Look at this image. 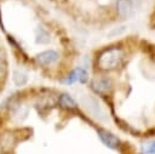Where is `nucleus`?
I'll return each instance as SVG.
<instances>
[{
  "label": "nucleus",
  "mask_w": 155,
  "mask_h": 154,
  "mask_svg": "<svg viewBox=\"0 0 155 154\" xmlns=\"http://www.w3.org/2000/svg\"><path fill=\"white\" fill-rule=\"evenodd\" d=\"M111 87V81L110 79L108 78H104V76H98V78H94L92 81H91V89L96 92V93H104V92H108Z\"/></svg>",
  "instance_id": "nucleus-4"
},
{
  "label": "nucleus",
  "mask_w": 155,
  "mask_h": 154,
  "mask_svg": "<svg viewBox=\"0 0 155 154\" xmlns=\"http://www.w3.org/2000/svg\"><path fill=\"white\" fill-rule=\"evenodd\" d=\"M124 59V49L120 46H109L103 49L97 56V65L102 70H111L120 65Z\"/></svg>",
  "instance_id": "nucleus-1"
},
{
  "label": "nucleus",
  "mask_w": 155,
  "mask_h": 154,
  "mask_svg": "<svg viewBox=\"0 0 155 154\" xmlns=\"http://www.w3.org/2000/svg\"><path fill=\"white\" fill-rule=\"evenodd\" d=\"M58 102H59L61 107H63L64 109H68V110H73V109H75V108L78 107L75 99H74L70 95H68V93H62V95H59Z\"/></svg>",
  "instance_id": "nucleus-7"
},
{
  "label": "nucleus",
  "mask_w": 155,
  "mask_h": 154,
  "mask_svg": "<svg viewBox=\"0 0 155 154\" xmlns=\"http://www.w3.org/2000/svg\"><path fill=\"white\" fill-rule=\"evenodd\" d=\"M97 133L101 138V141L104 143V146H107L108 148H111V149H116L119 146H120V139L116 135H114L113 132L105 130V129H98L97 130Z\"/></svg>",
  "instance_id": "nucleus-2"
},
{
  "label": "nucleus",
  "mask_w": 155,
  "mask_h": 154,
  "mask_svg": "<svg viewBox=\"0 0 155 154\" xmlns=\"http://www.w3.org/2000/svg\"><path fill=\"white\" fill-rule=\"evenodd\" d=\"M143 153H144V154H155V141L148 143V144L143 148Z\"/></svg>",
  "instance_id": "nucleus-9"
},
{
  "label": "nucleus",
  "mask_w": 155,
  "mask_h": 154,
  "mask_svg": "<svg viewBox=\"0 0 155 154\" xmlns=\"http://www.w3.org/2000/svg\"><path fill=\"white\" fill-rule=\"evenodd\" d=\"M2 70V63H1V59H0V72Z\"/></svg>",
  "instance_id": "nucleus-10"
},
{
  "label": "nucleus",
  "mask_w": 155,
  "mask_h": 154,
  "mask_svg": "<svg viewBox=\"0 0 155 154\" xmlns=\"http://www.w3.org/2000/svg\"><path fill=\"white\" fill-rule=\"evenodd\" d=\"M59 55L54 50H46L36 55V62L41 65H50L58 59Z\"/></svg>",
  "instance_id": "nucleus-5"
},
{
  "label": "nucleus",
  "mask_w": 155,
  "mask_h": 154,
  "mask_svg": "<svg viewBox=\"0 0 155 154\" xmlns=\"http://www.w3.org/2000/svg\"><path fill=\"white\" fill-rule=\"evenodd\" d=\"M13 82H15L17 86H23V85L27 82V75L23 74V73L19 72V70H15V72H13Z\"/></svg>",
  "instance_id": "nucleus-8"
},
{
  "label": "nucleus",
  "mask_w": 155,
  "mask_h": 154,
  "mask_svg": "<svg viewBox=\"0 0 155 154\" xmlns=\"http://www.w3.org/2000/svg\"><path fill=\"white\" fill-rule=\"evenodd\" d=\"M87 72L84 69V68H81V67H78V68H75V69H73L67 76H64L61 81L63 82V84H74L75 81H80V82H86V80H87Z\"/></svg>",
  "instance_id": "nucleus-3"
},
{
  "label": "nucleus",
  "mask_w": 155,
  "mask_h": 154,
  "mask_svg": "<svg viewBox=\"0 0 155 154\" xmlns=\"http://www.w3.org/2000/svg\"><path fill=\"white\" fill-rule=\"evenodd\" d=\"M117 15L122 18H127L133 13V0H116Z\"/></svg>",
  "instance_id": "nucleus-6"
}]
</instances>
